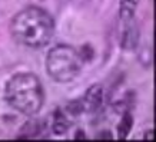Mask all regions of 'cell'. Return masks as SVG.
I'll return each instance as SVG.
<instances>
[{
	"label": "cell",
	"instance_id": "cell-1",
	"mask_svg": "<svg viewBox=\"0 0 156 142\" xmlns=\"http://www.w3.org/2000/svg\"><path fill=\"white\" fill-rule=\"evenodd\" d=\"M13 38L19 43L30 47L48 45L55 32L52 16L40 7H26L14 16L10 24Z\"/></svg>",
	"mask_w": 156,
	"mask_h": 142
},
{
	"label": "cell",
	"instance_id": "cell-2",
	"mask_svg": "<svg viewBox=\"0 0 156 142\" xmlns=\"http://www.w3.org/2000/svg\"><path fill=\"white\" fill-rule=\"evenodd\" d=\"M6 100L20 114H37L44 104L42 83L32 73L14 75L6 85Z\"/></svg>",
	"mask_w": 156,
	"mask_h": 142
},
{
	"label": "cell",
	"instance_id": "cell-3",
	"mask_svg": "<svg viewBox=\"0 0 156 142\" xmlns=\"http://www.w3.org/2000/svg\"><path fill=\"white\" fill-rule=\"evenodd\" d=\"M46 67L50 78L56 82H70L79 75L82 69L80 55L73 47L66 45L55 46L48 55Z\"/></svg>",
	"mask_w": 156,
	"mask_h": 142
},
{
	"label": "cell",
	"instance_id": "cell-4",
	"mask_svg": "<svg viewBox=\"0 0 156 142\" xmlns=\"http://www.w3.org/2000/svg\"><path fill=\"white\" fill-rule=\"evenodd\" d=\"M82 104H83V109L86 111H98L103 104V88L100 85L90 86Z\"/></svg>",
	"mask_w": 156,
	"mask_h": 142
},
{
	"label": "cell",
	"instance_id": "cell-5",
	"mask_svg": "<svg viewBox=\"0 0 156 142\" xmlns=\"http://www.w3.org/2000/svg\"><path fill=\"white\" fill-rule=\"evenodd\" d=\"M137 39H139V32L133 24H129L125 29L122 36V47L126 50H133L137 45Z\"/></svg>",
	"mask_w": 156,
	"mask_h": 142
},
{
	"label": "cell",
	"instance_id": "cell-6",
	"mask_svg": "<svg viewBox=\"0 0 156 142\" xmlns=\"http://www.w3.org/2000/svg\"><path fill=\"white\" fill-rule=\"evenodd\" d=\"M69 129V121L66 115L62 112V109H56L55 119H53V132L56 135H63Z\"/></svg>",
	"mask_w": 156,
	"mask_h": 142
},
{
	"label": "cell",
	"instance_id": "cell-7",
	"mask_svg": "<svg viewBox=\"0 0 156 142\" xmlns=\"http://www.w3.org/2000/svg\"><path fill=\"white\" fill-rule=\"evenodd\" d=\"M139 0H120V7H119V13L123 20H129L133 17V14L136 13Z\"/></svg>",
	"mask_w": 156,
	"mask_h": 142
},
{
	"label": "cell",
	"instance_id": "cell-8",
	"mask_svg": "<svg viewBox=\"0 0 156 142\" xmlns=\"http://www.w3.org/2000/svg\"><path fill=\"white\" fill-rule=\"evenodd\" d=\"M133 126V118L130 114H125L123 115L122 121H120V123L118 125V138L120 139V141H123V139H126L129 135V132H130V129H132Z\"/></svg>",
	"mask_w": 156,
	"mask_h": 142
},
{
	"label": "cell",
	"instance_id": "cell-9",
	"mask_svg": "<svg viewBox=\"0 0 156 142\" xmlns=\"http://www.w3.org/2000/svg\"><path fill=\"white\" fill-rule=\"evenodd\" d=\"M67 111L73 115H77L80 114L82 111H83V104H82V100H75V102H70V104L67 105Z\"/></svg>",
	"mask_w": 156,
	"mask_h": 142
},
{
	"label": "cell",
	"instance_id": "cell-10",
	"mask_svg": "<svg viewBox=\"0 0 156 142\" xmlns=\"http://www.w3.org/2000/svg\"><path fill=\"white\" fill-rule=\"evenodd\" d=\"M98 139H113V137L110 135V132H109V131H105L103 133L98 135Z\"/></svg>",
	"mask_w": 156,
	"mask_h": 142
},
{
	"label": "cell",
	"instance_id": "cell-11",
	"mask_svg": "<svg viewBox=\"0 0 156 142\" xmlns=\"http://www.w3.org/2000/svg\"><path fill=\"white\" fill-rule=\"evenodd\" d=\"M75 139H86V137H85V135H83V132H82V131H79V132L76 133Z\"/></svg>",
	"mask_w": 156,
	"mask_h": 142
},
{
	"label": "cell",
	"instance_id": "cell-12",
	"mask_svg": "<svg viewBox=\"0 0 156 142\" xmlns=\"http://www.w3.org/2000/svg\"><path fill=\"white\" fill-rule=\"evenodd\" d=\"M145 139H153V131H149V133H146V135H145Z\"/></svg>",
	"mask_w": 156,
	"mask_h": 142
}]
</instances>
